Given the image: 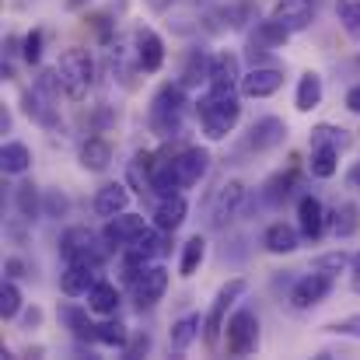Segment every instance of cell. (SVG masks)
<instances>
[{
    "label": "cell",
    "mask_w": 360,
    "mask_h": 360,
    "mask_svg": "<svg viewBox=\"0 0 360 360\" xmlns=\"http://www.w3.org/2000/svg\"><path fill=\"white\" fill-rule=\"evenodd\" d=\"M329 290H333V276L322 273V269H315V273H308V276H301V280L294 283V290H290V304L301 308V311H308V308L322 304V301L329 297Z\"/></svg>",
    "instance_id": "8992f818"
},
{
    "label": "cell",
    "mask_w": 360,
    "mask_h": 360,
    "mask_svg": "<svg viewBox=\"0 0 360 360\" xmlns=\"http://www.w3.org/2000/svg\"><path fill=\"white\" fill-rule=\"evenodd\" d=\"M241 116V105H238V95L235 88H210V95L200 102V120H203V133L210 140H224L235 122Z\"/></svg>",
    "instance_id": "6da1fadb"
},
{
    "label": "cell",
    "mask_w": 360,
    "mask_h": 360,
    "mask_svg": "<svg viewBox=\"0 0 360 360\" xmlns=\"http://www.w3.org/2000/svg\"><path fill=\"white\" fill-rule=\"evenodd\" d=\"M262 245H266V252H273V255H287V252H294L297 248V231L290 228V224H269L266 228V235H262Z\"/></svg>",
    "instance_id": "d4e9b609"
},
{
    "label": "cell",
    "mask_w": 360,
    "mask_h": 360,
    "mask_svg": "<svg viewBox=\"0 0 360 360\" xmlns=\"http://www.w3.org/2000/svg\"><path fill=\"white\" fill-rule=\"evenodd\" d=\"M203 81H210V60H207V53H189V60H186V67H182V88H196V84H203Z\"/></svg>",
    "instance_id": "f546056e"
},
{
    "label": "cell",
    "mask_w": 360,
    "mask_h": 360,
    "mask_svg": "<svg viewBox=\"0 0 360 360\" xmlns=\"http://www.w3.org/2000/svg\"><path fill=\"white\" fill-rule=\"evenodd\" d=\"M354 266H357V273H354V290L360 294V255H357V262H354Z\"/></svg>",
    "instance_id": "c3c4849f"
},
{
    "label": "cell",
    "mask_w": 360,
    "mask_h": 360,
    "mask_svg": "<svg viewBox=\"0 0 360 360\" xmlns=\"http://www.w3.org/2000/svg\"><path fill=\"white\" fill-rule=\"evenodd\" d=\"M357 228H360V210L354 203H340L333 210V235L336 238H350V235H357Z\"/></svg>",
    "instance_id": "1f68e13d"
},
{
    "label": "cell",
    "mask_w": 360,
    "mask_h": 360,
    "mask_svg": "<svg viewBox=\"0 0 360 360\" xmlns=\"http://www.w3.org/2000/svg\"><path fill=\"white\" fill-rule=\"evenodd\" d=\"M14 203H18V214H21L25 221H35V217L42 214V207H39V193H35L32 182H21V186L14 189Z\"/></svg>",
    "instance_id": "e575fe53"
},
{
    "label": "cell",
    "mask_w": 360,
    "mask_h": 360,
    "mask_svg": "<svg viewBox=\"0 0 360 360\" xmlns=\"http://www.w3.org/2000/svg\"><path fill=\"white\" fill-rule=\"evenodd\" d=\"M81 4H84V0H67V7H70V11H77Z\"/></svg>",
    "instance_id": "681fc988"
},
{
    "label": "cell",
    "mask_w": 360,
    "mask_h": 360,
    "mask_svg": "<svg viewBox=\"0 0 360 360\" xmlns=\"http://www.w3.org/2000/svg\"><path fill=\"white\" fill-rule=\"evenodd\" d=\"M311 14H315V4L311 0H276L273 7V18L280 25H287L290 32H301L311 25Z\"/></svg>",
    "instance_id": "2e32d148"
},
{
    "label": "cell",
    "mask_w": 360,
    "mask_h": 360,
    "mask_svg": "<svg viewBox=\"0 0 360 360\" xmlns=\"http://www.w3.org/2000/svg\"><path fill=\"white\" fill-rule=\"evenodd\" d=\"M67 207H70V200H67L63 193H53V196L46 200V210H42V214H46V217H63Z\"/></svg>",
    "instance_id": "7bdbcfd3"
},
{
    "label": "cell",
    "mask_w": 360,
    "mask_h": 360,
    "mask_svg": "<svg viewBox=\"0 0 360 360\" xmlns=\"http://www.w3.org/2000/svg\"><path fill=\"white\" fill-rule=\"evenodd\" d=\"M311 143H336V147H347V133L336 129V126H315V129H311Z\"/></svg>",
    "instance_id": "60d3db41"
},
{
    "label": "cell",
    "mask_w": 360,
    "mask_h": 360,
    "mask_svg": "<svg viewBox=\"0 0 360 360\" xmlns=\"http://www.w3.org/2000/svg\"><path fill=\"white\" fill-rule=\"evenodd\" d=\"M241 203H245V186L241 182H224L217 193H214V200H210V210H207V217H210V228L214 231H224L235 217H238Z\"/></svg>",
    "instance_id": "277c9868"
},
{
    "label": "cell",
    "mask_w": 360,
    "mask_h": 360,
    "mask_svg": "<svg viewBox=\"0 0 360 360\" xmlns=\"http://www.w3.org/2000/svg\"><path fill=\"white\" fill-rule=\"evenodd\" d=\"M126 340H129V333H126V326H122V322H102V326H98V343L126 350Z\"/></svg>",
    "instance_id": "74e56055"
},
{
    "label": "cell",
    "mask_w": 360,
    "mask_h": 360,
    "mask_svg": "<svg viewBox=\"0 0 360 360\" xmlns=\"http://www.w3.org/2000/svg\"><path fill=\"white\" fill-rule=\"evenodd\" d=\"M60 81H63V91L70 95V98H84L88 95V88H91V81H95V63H91V56L84 53V49H67L63 56H60Z\"/></svg>",
    "instance_id": "3957f363"
},
{
    "label": "cell",
    "mask_w": 360,
    "mask_h": 360,
    "mask_svg": "<svg viewBox=\"0 0 360 360\" xmlns=\"http://www.w3.org/2000/svg\"><path fill=\"white\" fill-rule=\"evenodd\" d=\"M248 18V7L245 4H235V7H217L207 14V28L210 32H231V28H241V21Z\"/></svg>",
    "instance_id": "83f0119b"
},
{
    "label": "cell",
    "mask_w": 360,
    "mask_h": 360,
    "mask_svg": "<svg viewBox=\"0 0 360 360\" xmlns=\"http://www.w3.org/2000/svg\"><path fill=\"white\" fill-rule=\"evenodd\" d=\"M340 168V147L336 143H311V175L333 179Z\"/></svg>",
    "instance_id": "cb8c5ba5"
},
{
    "label": "cell",
    "mask_w": 360,
    "mask_h": 360,
    "mask_svg": "<svg viewBox=\"0 0 360 360\" xmlns=\"http://www.w3.org/2000/svg\"><path fill=\"white\" fill-rule=\"evenodd\" d=\"M81 165H84L88 172H105V168L112 165V143L102 140V136L84 140V147H81Z\"/></svg>",
    "instance_id": "7402d4cb"
},
{
    "label": "cell",
    "mask_w": 360,
    "mask_h": 360,
    "mask_svg": "<svg viewBox=\"0 0 360 360\" xmlns=\"http://www.w3.org/2000/svg\"><path fill=\"white\" fill-rule=\"evenodd\" d=\"M241 84L238 74V56L235 53H221L210 60V88H235Z\"/></svg>",
    "instance_id": "44dd1931"
},
{
    "label": "cell",
    "mask_w": 360,
    "mask_h": 360,
    "mask_svg": "<svg viewBox=\"0 0 360 360\" xmlns=\"http://www.w3.org/2000/svg\"><path fill=\"white\" fill-rule=\"evenodd\" d=\"M60 319L67 322V329L77 336V340H98V326L88 322V311L77 308V304H63L60 308Z\"/></svg>",
    "instance_id": "4316f807"
},
{
    "label": "cell",
    "mask_w": 360,
    "mask_h": 360,
    "mask_svg": "<svg viewBox=\"0 0 360 360\" xmlns=\"http://www.w3.org/2000/svg\"><path fill=\"white\" fill-rule=\"evenodd\" d=\"M18 308H21V290L7 280V283L0 287V315H4V319H14Z\"/></svg>",
    "instance_id": "f35d334b"
},
{
    "label": "cell",
    "mask_w": 360,
    "mask_h": 360,
    "mask_svg": "<svg viewBox=\"0 0 360 360\" xmlns=\"http://www.w3.org/2000/svg\"><path fill=\"white\" fill-rule=\"evenodd\" d=\"M21 102H25V112L39 122V126H46V129H60V116H56V109L49 105V102H53L49 95H42L39 88H32V91L21 95Z\"/></svg>",
    "instance_id": "ac0fdd59"
},
{
    "label": "cell",
    "mask_w": 360,
    "mask_h": 360,
    "mask_svg": "<svg viewBox=\"0 0 360 360\" xmlns=\"http://www.w3.org/2000/svg\"><path fill=\"white\" fill-rule=\"evenodd\" d=\"M133 287H136V304L140 308H150L161 301L165 287H168V269L161 266H143L136 276H133Z\"/></svg>",
    "instance_id": "30bf717a"
},
{
    "label": "cell",
    "mask_w": 360,
    "mask_h": 360,
    "mask_svg": "<svg viewBox=\"0 0 360 360\" xmlns=\"http://www.w3.org/2000/svg\"><path fill=\"white\" fill-rule=\"evenodd\" d=\"M182 112H186V88L165 84L150 102V129L158 136H175L182 129Z\"/></svg>",
    "instance_id": "7a4b0ae2"
},
{
    "label": "cell",
    "mask_w": 360,
    "mask_h": 360,
    "mask_svg": "<svg viewBox=\"0 0 360 360\" xmlns=\"http://www.w3.org/2000/svg\"><path fill=\"white\" fill-rule=\"evenodd\" d=\"M129 207V193H126V186L122 182H109V186H102L98 189V196H95V214L98 217H116Z\"/></svg>",
    "instance_id": "d6986e66"
},
{
    "label": "cell",
    "mask_w": 360,
    "mask_h": 360,
    "mask_svg": "<svg viewBox=\"0 0 360 360\" xmlns=\"http://www.w3.org/2000/svg\"><path fill=\"white\" fill-rule=\"evenodd\" d=\"M172 168H175V179H179L182 189L186 186H196L207 175V168H210V154L203 147H186L179 158H172Z\"/></svg>",
    "instance_id": "ba28073f"
},
{
    "label": "cell",
    "mask_w": 360,
    "mask_h": 360,
    "mask_svg": "<svg viewBox=\"0 0 360 360\" xmlns=\"http://www.w3.org/2000/svg\"><path fill=\"white\" fill-rule=\"evenodd\" d=\"M347 266H350V259H347L343 252H329V255H319V259H315V269H322V273H329V276L343 273Z\"/></svg>",
    "instance_id": "ab89813d"
},
{
    "label": "cell",
    "mask_w": 360,
    "mask_h": 360,
    "mask_svg": "<svg viewBox=\"0 0 360 360\" xmlns=\"http://www.w3.org/2000/svg\"><path fill=\"white\" fill-rule=\"evenodd\" d=\"M347 109H350V112H357V116H360V84H354V88L347 91Z\"/></svg>",
    "instance_id": "f6af8a7d"
},
{
    "label": "cell",
    "mask_w": 360,
    "mask_h": 360,
    "mask_svg": "<svg viewBox=\"0 0 360 360\" xmlns=\"http://www.w3.org/2000/svg\"><path fill=\"white\" fill-rule=\"evenodd\" d=\"M0 168H4V175H25V172L32 168V150H28L25 143H18V140L4 143V150H0Z\"/></svg>",
    "instance_id": "603a6c76"
},
{
    "label": "cell",
    "mask_w": 360,
    "mask_h": 360,
    "mask_svg": "<svg viewBox=\"0 0 360 360\" xmlns=\"http://www.w3.org/2000/svg\"><path fill=\"white\" fill-rule=\"evenodd\" d=\"M147 347H150V336H140L133 347H126V357H136V354H147Z\"/></svg>",
    "instance_id": "bcb514c9"
},
{
    "label": "cell",
    "mask_w": 360,
    "mask_h": 360,
    "mask_svg": "<svg viewBox=\"0 0 360 360\" xmlns=\"http://www.w3.org/2000/svg\"><path fill=\"white\" fill-rule=\"evenodd\" d=\"M60 252H63L67 262H98L95 238H91V231H84V228H70V231L60 238Z\"/></svg>",
    "instance_id": "4fadbf2b"
},
{
    "label": "cell",
    "mask_w": 360,
    "mask_h": 360,
    "mask_svg": "<svg viewBox=\"0 0 360 360\" xmlns=\"http://www.w3.org/2000/svg\"><path fill=\"white\" fill-rule=\"evenodd\" d=\"M207 259V241L200 238H189L182 245V259H179V276H193L196 269H200V262Z\"/></svg>",
    "instance_id": "d6a6232c"
},
{
    "label": "cell",
    "mask_w": 360,
    "mask_h": 360,
    "mask_svg": "<svg viewBox=\"0 0 360 360\" xmlns=\"http://www.w3.org/2000/svg\"><path fill=\"white\" fill-rule=\"evenodd\" d=\"M287 39H290V28L280 25L276 18L259 21V25H255V35H252V42H259V46H283Z\"/></svg>",
    "instance_id": "836d02e7"
},
{
    "label": "cell",
    "mask_w": 360,
    "mask_h": 360,
    "mask_svg": "<svg viewBox=\"0 0 360 360\" xmlns=\"http://www.w3.org/2000/svg\"><path fill=\"white\" fill-rule=\"evenodd\" d=\"M319 102H322V77H319V74H304V77L297 81V98H294V105H297V112H311Z\"/></svg>",
    "instance_id": "f1b7e54d"
},
{
    "label": "cell",
    "mask_w": 360,
    "mask_h": 360,
    "mask_svg": "<svg viewBox=\"0 0 360 360\" xmlns=\"http://www.w3.org/2000/svg\"><path fill=\"white\" fill-rule=\"evenodd\" d=\"M88 308L98 311V315H112L120 308V290L109 283V280H98L91 290H88Z\"/></svg>",
    "instance_id": "484cf974"
},
{
    "label": "cell",
    "mask_w": 360,
    "mask_h": 360,
    "mask_svg": "<svg viewBox=\"0 0 360 360\" xmlns=\"http://www.w3.org/2000/svg\"><path fill=\"white\" fill-rule=\"evenodd\" d=\"M283 84V70L276 67H252L245 77H241V95L245 98H269L276 95Z\"/></svg>",
    "instance_id": "9c48e42d"
},
{
    "label": "cell",
    "mask_w": 360,
    "mask_h": 360,
    "mask_svg": "<svg viewBox=\"0 0 360 360\" xmlns=\"http://www.w3.org/2000/svg\"><path fill=\"white\" fill-rule=\"evenodd\" d=\"M21 56H25V63H39V60H42V32H32V35L25 39Z\"/></svg>",
    "instance_id": "b9f144b4"
},
{
    "label": "cell",
    "mask_w": 360,
    "mask_h": 360,
    "mask_svg": "<svg viewBox=\"0 0 360 360\" xmlns=\"http://www.w3.org/2000/svg\"><path fill=\"white\" fill-rule=\"evenodd\" d=\"M336 18L343 21L350 39H360V0H340L336 4Z\"/></svg>",
    "instance_id": "8d00e7d4"
},
{
    "label": "cell",
    "mask_w": 360,
    "mask_h": 360,
    "mask_svg": "<svg viewBox=\"0 0 360 360\" xmlns=\"http://www.w3.org/2000/svg\"><path fill=\"white\" fill-rule=\"evenodd\" d=\"M283 140H287V126H283V120L262 116V120L252 122L245 147H248V150H273V147H280Z\"/></svg>",
    "instance_id": "8fae6325"
},
{
    "label": "cell",
    "mask_w": 360,
    "mask_h": 360,
    "mask_svg": "<svg viewBox=\"0 0 360 360\" xmlns=\"http://www.w3.org/2000/svg\"><path fill=\"white\" fill-rule=\"evenodd\" d=\"M98 262H67V269H63V276H60V287H63V294L67 297H81V294H88L95 283H98Z\"/></svg>",
    "instance_id": "7c38bea8"
},
{
    "label": "cell",
    "mask_w": 360,
    "mask_h": 360,
    "mask_svg": "<svg viewBox=\"0 0 360 360\" xmlns=\"http://www.w3.org/2000/svg\"><path fill=\"white\" fill-rule=\"evenodd\" d=\"M186 214H189V203H186L179 193L161 196V203H158V210H154V228H161V231H179L182 221H186Z\"/></svg>",
    "instance_id": "e0dca14e"
},
{
    "label": "cell",
    "mask_w": 360,
    "mask_h": 360,
    "mask_svg": "<svg viewBox=\"0 0 360 360\" xmlns=\"http://www.w3.org/2000/svg\"><path fill=\"white\" fill-rule=\"evenodd\" d=\"M290 186H294V172H280V175H273V179L262 186V189H266V193H262L266 203H273V207L283 203V200L290 196Z\"/></svg>",
    "instance_id": "d590c367"
},
{
    "label": "cell",
    "mask_w": 360,
    "mask_h": 360,
    "mask_svg": "<svg viewBox=\"0 0 360 360\" xmlns=\"http://www.w3.org/2000/svg\"><path fill=\"white\" fill-rule=\"evenodd\" d=\"M297 217H301V235H304V238L315 241L326 231V210H322V203H319L315 196H304V200L297 203Z\"/></svg>",
    "instance_id": "ffe728a7"
},
{
    "label": "cell",
    "mask_w": 360,
    "mask_h": 360,
    "mask_svg": "<svg viewBox=\"0 0 360 360\" xmlns=\"http://www.w3.org/2000/svg\"><path fill=\"white\" fill-rule=\"evenodd\" d=\"M329 333H336V336H357L360 340V315L343 319V322H333V326H329Z\"/></svg>",
    "instance_id": "ee69618b"
},
{
    "label": "cell",
    "mask_w": 360,
    "mask_h": 360,
    "mask_svg": "<svg viewBox=\"0 0 360 360\" xmlns=\"http://www.w3.org/2000/svg\"><path fill=\"white\" fill-rule=\"evenodd\" d=\"M143 228H147V224H143L140 214H126V210H122L116 217H109V224H105V241H109V248H126Z\"/></svg>",
    "instance_id": "5bb4252c"
},
{
    "label": "cell",
    "mask_w": 360,
    "mask_h": 360,
    "mask_svg": "<svg viewBox=\"0 0 360 360\" xmlns=\"http://www.w3.org/2000/svg\"><path fill=\"white\" fill-rule=\"evenodd\" d=\"M136 63H140V70H147V74L161 70V63H165V42L158 39L154 28H140V32H136Z\"/></svg>",
    "instance_id": "9a60e30c"
},
{
    "label": "cell",
    "mask_w": 360,
    "mask_h": 360,
    "mask_svg": "<svg viewBox=\"0 0 360 360\" xmlns=\"http://www.w3.org/2000/svg\"><path fill=\"white\" fill-rule=\"evenodd\" d=\"M203 326H207V319H200V315H182V319L172 326V347H175V350H186V347L200 336Z\"/></svg>",
    "instance_id": "4dcf8cb0"
},
{
    "label": "cell",
    "mask_w": 360,
    "mask_h": 360,
    "mask_svg": "<svg viewBox=\"0 0 360 360\" xmlns=\"http://www.w3.org/2000/svg\"><path fill=\"white\" fill-rule=\"evenodd\" d=\"M248 290V283L245 280H231V283H224L221 287V294L214 297V304H210V311H207V343H217V336H221V329H224V319H228V308L238 301L241 294Z\"/></svg>",
    "instance_id": "52a82bcc"
},
{
    "label": "cell",
    "mask_w": 360,
    "mask_h": 360,
    "mask_svg": "<svg viewBox=\"0 0 360 360\" xmlns=\"http://www.w3.org/2000/svg\"><path fill=\"white\" fill-rule=\"evenodd\" d=\"M350 182L360 189V165H354V168H350Z\"/></svg>",
    "instance_id": "7dc6e473"
},
{
    "label": "cell",
    "mask_w": 360,
    "mask_h": 360,
    "mask_svg": "<svg viewBox=\"0 0 360 360\" xmlns=\"http://www.w3.org/2000/svg\"><path fill=\"white\" fill-rule=\"evenodd\" d=\"M255 343H259V319H255V311L241 308L228 322V354L231 357H248L255 350Z\"/></svg>",
    "instance_id": "5b68a950"
}]
</instances>
